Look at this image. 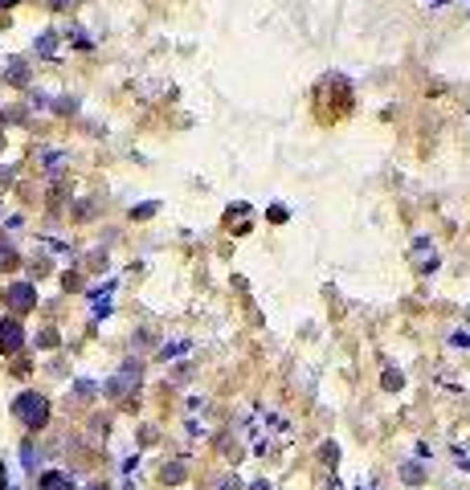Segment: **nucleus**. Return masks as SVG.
Instances as JSON below:
<instances>
[{"mask_svg":"<svg viewBox=\"0 0 470 490\" xmlns=\"http://www.w3.org/2000/svg\"><path fill=\"white\" fill-rule=\"evenodd\" d=\"M13 417L21 421L25 429H46L49 425V400L41 393H21L13 400Z\"/></svg>","mask_w":470,"mask_h":490,"instance_id":"1","label":"nucleus"},{"mask_svg":"<svg viewBox=\"0 0 470 490\" xmlns=\"http://www.w3.org/2000/svg\"><path fill=\"white\" fill-rule=\"evenodd\" d=\"M4 303H8V311H17V315L33 311V306H37V290H33V282H13V286L4 290Z\"/></svg>","mask_w":470,"mask_h":490,"instance_id":"2","label":"nucleus"},{"mask_svg":"<svg viewBox=\"0 0 470 490\" xmlns=\"http://www.w3.org/2000/svg\"><path fill=\"white\" fill-rule=\"evenodd\" d=\"M25 331L17 319H0V351H21Z\"/></svg>","mask_w":470,"mask_h":490,"instance_id":"3","label":"nucleus"},{"mask_svg":"<svg viewBox=\"0 0 470 490\" xmlns=\"http://www.w3.org/2000/svg\"><path fill=\"white\" fill-rule=\"evenodd\" d=\"M37 490H74V482L66 478V474L49 470V474H41V486H37Z\"/></svg>","mask_w":470,"mask_h":490,"instance_id":"4","label":"nucleus"},{"mask_svg":"<svg viewBox=\"0 0 470 490\" xmlns=\"http://www.w3.org/2000/svg\"><path fill=\"white\" fill-rule=\"evenodd\" d=\"M8 74H13V86H25V82H29V70H25L21 62H13V66H8Z\"/></svg>","mask_w":470,"mask_h":490,"instance_id":"5","label":"nucleus"},{"mask_svg":"<svg viewBox=\"0 0 470 490\" xmlns=\"http://www.w3.org/2000/svg\"><path fill=\"white\" fill-rule=\"evenodd\" d=\"M37 49H41V53H53V49H58V37H53V33H41V37H37Z\"/></svg>","mask_w":470,"mask_h":490,"instance_id":"6","label":"nucleus"},{"mask_svg":"<svg viewBox=\"0 0 470 490\" xmlns=\"http://www.w3.org/2000/svg\"><path fill=\"white\" fill-rule=\"evenodd\" d=\"M384 388H393V393H397V388H401V372H389V376H384Z\"/></svg>","mask_w":470,"mask_h":490,"instance_id":"7","label":"nucleus"},{"mask_svg":"<svg viewBox=\"0 0 470 490\" xmlns=\"http://www.w3.org/2000/svg\"><path fill=\"white\" fill-rule=\"evenodd\" d=\"M160 209V205H156V200H152V205H135V217H152V212Z\"/></svg>","mask_w":470,"mask_h":490,"instance_id":"8","label":"nucleus"},{"mask_svg":"<svg viewBox=\"0 0 470 490\" xmlns=\"http://www.w3.org/2000/svg\"><path fill=\"white\" fill-rule=\"evenodd\" d=\"M164 482H180V466H168L164 470Z\"/></svg>","mask_w":470,"mask_h":490,"instance_id":"9","label":"nucleus"},{"mask_svg":"<svg viewBox=\"0 0 470 490\" xmlns=\"http://www.w3.org/2000/svg\"><path fill=\"white\" fill-rule=\"evenodd\" d=\"M184 348H188V343H180V339H176V343H168V348H164V355H180Z\"/></svg>","mask_w":470,"mask_h":490,"instance_id":"10","label":"nucleus"},{"mask_svg":"<svg viewBox=\"0 0 470 490\" xmlns=\"http://www.w3.org/2000/svg\"><path fill=\"white\" fill-rule=\"evenodd\" d=\"M450 343H454V348H470V335H454Z\"/></svg>","mask_w":470,"mask_h":490,"instance_id":"11","label":"nucleus"},{"mask_svg":"<svg viewBox=\"0 0 470 490\" xmlns=\"http://www.w3.org/2000/svg\"><path fill=\"white\" fill-rule=\"evenodd\" d=\"M13 4H17V0H0V8H13Z\"/></svg>","mask_w":470,"mask_h":490,"instance_id":"12","label":"nucleus"},{"mask_svg":"<svg viewBox=\"0 0 470 490\" xmlns=\"http://www.w3.org/2000/svg\"><path fill=\"white\" fill-rule=\"evenodd\" d=\"M86 490H111V486H102V482H94V486H86Z\"/></svg>","mask_w":470,"mask_h":490,"instance_id":"13","label":"nucleus"},{"mask_svg":"<svg viewBox=\"0 0 470 490\" xmlns=\"http://www.w3.org/2000/svg\"><path fill=\"white\" fill-rule=\"evenodd\" d=\"M53 4H58V8H66V4H70V0H53Z\"/></svg>","mask_w":470,"mask_h":490,"instance_id":"14","label":"nucleus"}]
</instances>
